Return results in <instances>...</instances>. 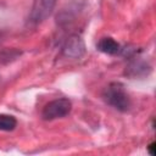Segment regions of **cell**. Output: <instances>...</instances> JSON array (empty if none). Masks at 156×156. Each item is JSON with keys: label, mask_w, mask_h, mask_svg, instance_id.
Returning a JSON list of instances; mask_svg holds the SVG:
<instances>
[{"label": "cell", "mask_w": 156, "mask_h": 156, "mask_svg": "<svg viewBox=\"0 0 156 156\" xmlns=\"http://www.w3.org/2000/svg\"><path fill=\"white\" fill-rule=\"evenodd\" d=\"M72 110V102L67 98H58L49 101L41 111V118L44 121H52L67 116Z\"/></svg>", "instance_id": "7a4b0ae2"}, {"label": "cell", "mask_w": 156, "mask_h": 156, "mask_svg": "<svg viewBox=\"0 0 156 156\" xmlns=\"http://www.w3.org/2000/svg\"><path fill=\"white\" fill-rule=\"evenodd\" d=\"M17 126V119L6 113H0V130L1 132H12Z\"/></svg>", "instance_id": "52a82bcc"}, {"label": "cell", "mask_w": 156, "mask_h": 156, "mask_svg": "<svg viewBox=\"0 0 156 156\" xmlns=\"http://www.w3.org/2000/svg\"><path fill=\"white\" fill-rule=\"evenodd\" d=\"M57 0H33L32 11L29 13V22L33 24L41 23L54 11Z\"/></svg>", "instance_id": "3957f363"}, {"label": "cell", "mask_w": 156, "mask_h": 156, "mask_svg": "<svg viewBox=\"0 0 156 156\" xmlns=\"http://www.w3.org/2000/svg\"><path fill=\"white\" fill-rule=\"evenodd\" d=\"M102 99L107 105H110L111 107H113L119 112H127L132 106L130 98L127 94L124 87L117 82L110 83L104 89Z\"/></svg>", "instance_id": "6da1fadb"}, {"label": "cell", "mask_w": 156, "mask_h": 156, "mask_svg": "<svg viewBox=\"0 0 156 156\" xmlns=\"http://www.w3.org/2000/svg\"><path fill=\"white\" fill-rule=\"evenodd\" d=\"M62 54L66 57H71V58L82 57L85 54V44L83 39L77 34L68 37L65 44L62 45Z\"/></svg>", "instance_id": "277c9868"}, {"label": "cell", "mask_w": 156, "mask_h": 156, "mask_svg": "<svg viewBox=\"0 0 156 156\" xmlns=\"http://www.w3.org/2000/svg\"><path fill=\"white\" fill-rule=\"evenodd\" d=\"M96 48L99 51L107 54V55H119V54H122V50H123V48L111 37L101 38L98 41Z\"/></svg>", "instance_id": "5b68a950"}, {"label": "cell", "mask_w": 156, "mask_h": 156, "mask_svg": "<svg viewBox=\"0 0 156 156\" xmlns=\"http://www.w3.org/2000/svg\"><path fill=\"white\" fill-rule=\"evenodd\" d=\"M147 151H149L150 155H155V143H154V141L149 144V146H147Z\"/></svg>", "instance_id": "ba28073f"}, {"label": "cell", "mask_w": 156, "mask_h": 156, "mask_svg": "<svg viewBox=\"0 0 156 156\" xmlns=\"http://www.w3.org/2000/svg\"><path fill=\"white\" fill-rule=\"evenodd\" d=\"M150 69V67L141 61H133L129 63V66L127 67L126 73H128V76L130 77H139L141 74L147 73V71Z\"/></svg>", "instance_id": "8992f818"}]
</instances>
